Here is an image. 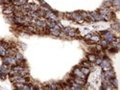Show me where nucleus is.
Returning a JSON list of instances; mask_svg holds the SVG:
<instances>
[{
  "label": "nucleus",
  "instance_id": "14",
  "mask_svg": "<svg viewBox=\"0 0 120 90\" xmlns=\"http://www.w3.org/2000/svg\"><path fill=\"white\" fill-rule=\"evenodd\" d=\"M14 4L16 6H23L26 4V0H14Z\"/></svg>",
  "mask_w": 120,
  "mask_h": 90
},
{
  "label": "nucleus",
  "instance_id": "12",
  "mask_svg": "<svg viewBox=\"0 0 120 90\" xmlns=\"http://www.w3.org/2000/svg\"><path fill=\"white\" fill-rule=\"evenodd\" d=\"M64 32L65 34H67L68 36H74L76 35L75 30H73V29H71V28H65V29L64 30Z\"/></svg>",
  "mask_w": 120,
  "mask_h": 90
},
{
  "label": "nucleus",
  "instance_id": "1",
  "mask_svg": "<svg viewBox=\"0 0 120 90\" xmlns=\"http://www.w3.org/2000/svg\"><path fill=\"white\" fill-rule=\"evenodd\" d=\"M3 61L5 64H8V65H15L17 62L16 58L15 57H6Z\"/></svg>",
  "mask_w": 120,
  "mask_h": 90
},
{
  "label": "nucleus",
  "instance_id": "6",
  "mask_svg": "<svg viewBox=\"0 0 120 90\" xmlns=\"http://www.w3.org/2000/svg\"><path fill=\"white\" fill-rule=\"evenodd\" d=\"M73 74H74L76 77H78V78H82V79H86V75L81 71V69H78V68L74 69Z\"/></svg>",
  "mask_w": 120,
  "mask_h": 90
},
{
  "label": "nucleus",
  "instance_id": "4",
  "mask_svg": "<svg viewBox=\"0 0 120 90\" xmlns=\"http://www.w3.org/2000/svg\"><path fill=\"white\" fill-rule=\"evenodd\" d=\"M60 33H61V28H60L57 24L53 28H50V34H51V35H53V36H59Z\"/></svg>",
  "mask_w": 120,
  "mask_h": 90
},
{
  "label": "nucleus",
  "instance_id": "21",
  "mask_svg": "<svg viewBox=\"0 0 120 90\" xmlns=\"http://www.w3.org/2000/svg\"><path fill=\"white\" fill-rule=\"evenodd\" d=\"M15 58H16V61H20V59H22V58H22V56H21L20 54H16Z\"/></svg>",
  "mask_w": 120,
  "mask_h": 90
},
{
  "label": "nucleus",
  "instance_id": "23",
  "mask_svg": "<svg viewBox=\"0 0 120 90\" xmlns=\"http://www.w3.org/2000/svg\"><path fill=\"white\" fill-rule=\"evenodd\" d=\"M112 5H115V6H119V0H115V1L112 2Z\"/></svg>",
  "mask_w": 120,
  "mask_h": 90
},
{
  "label": "nucleus",
  "instance_id": "19",
  "mask_svg": "<svg viewBox=\"0 0 120 90\" xmlns=\"http://www.w3.org/2000/svg\"><path fill=\"white\" fill-rule=\"evenodd\" d=\"M89 38H90L92 41H97V42H98V41H100V37H99L98 36H91V35H90Z\"/></svg>",
  "mask_w": 120,
  "mask_h": 90
},
{
  "label": "nucleus",
  "instance_id": "8",
  "mask_svg": "<svg viewBox=\"0 0 120 90\" xmlns=\"http://www.w3.org/2000/svg\"><path fill=\"white\" fill-rule=\"evenodd\" d=\"M45 16H46L47 18H49L50 20H53V21H55V22L58 20L57 15H56L54 13H52V12H47V13L45 14Z\"/></svg>",
  "mask_w": 120,
  "mask_h": 90
},
{
  "label": "nucleus",
  "instance_id": "20",
  "mask_svg": "<svg viewBox=\"0 0 120 90\" xmlns=\"http://www.w3.org/2000/svg\"><path fill=\"white\" fill-rule=\"evenodd\" d=\"M88 59H89V61H95L96 58H95L94 55H89V56H88Z\"/></svg>",
  "mask_w": 120,
  "mask_h": 90
},
{
  "label": "nucleus",
  "instance_id": "7",
  "mask_svg": "<svg viewBox=\"0 0 120 90\" xmlns=\"http://www.w3.org/2000/svg\"><path fill=\"white\" fill-rule=\"evenodd\" d=\"M73 82H74L75 83H77L78 85H80V86H83V85H85V83H86V79H82V78L76 77V78L73 79Z\"/></svg>",
  "mask_w": 120,
  "mask_h": 90
},
{
  "label": "nucleus",
  "instance_id": "2",
  "mask_svg": "<svg viewBox=\"0 0 120 90\" xmlns=\"http://www.w3.org/2000/svg\"><path fill=\"white\" fill-rule=\"evenodd\" d=\"M88 17L91 19V20L93 21H99V20H102L103 17L102 15L98 14V13H90V14H88Z\"/></svg>",
  "mask_w": 120,
  "mask_h": 90
},
{
  "label": "nucleus",
  "instance_id": "5",
  "mask_svg": "<svg viewBox=\"0 0 120 90\" xmlns=\"http://www.w3.org/2000/svg\"><path fill=\"white\" fill-rule=\"evenodd\" d=\"M100 65H101L102 67H103V69L105 70V71H107V70H111L112 69V67H111V63H109L108 61H103L102 59V61H101V63H100Z\"/></svg>",
  "mask_w": 120,
  "mask_h": 90
},
{
  "label": "nucleus",
  "instance_id": "15",
  "mask_svg": "<svg viewBox=\"0 0 120 90\" xmlns=\"http://www.w3.org/2000/svg\"><path fill=\"white\" fill-rule=\"evenodd\" d=\"M55 25H56V22L53 21V20H50V19H49V20L46 21V26H48L49 28H53Z\"/></svg>",
  "mask_w": 120,
  "mask_h": 90
},
{
  "label": "nucleus",
  "instance_id": "9",
  "mask_svg": "<svg viewBox=\"0 0 120 90\" xmlns=\"http://www.w3.org/2000/svg\"><path fill=\"white\" fill-rule=\"evenodd\" d=\"M72 16V18L74 19L75 21H77V22H83L84 21V19H83V16L80 14H77V13H74V14H71Z\"/></svg>",
  "mask_w": 120,
  "mask_h": 90
},
{
  "label": "nucleus",
  "instance_id": "16",
  "mask_svg": "<svg viewBox=\"0 0 120 90\" xmlns=\"http://www.w3.org/2000/svg\"><path fill=\"white\" fill-rule=\"evenodd\" d=\"M6 48L3 45H0V56H6Z\"/></svg>",
  "mask_w": 120,
  "mask_h": 90
},
{
  "label": "nucleus",
  "instance_id": "13",
  "mask_svg": "<svg viewBox=\"0 0 120 90\" xmlns=\"http://www.w3.org/2000/svg\"><path fill=\"white\" fill-rule=\"evenodd\" d=\"M10 71H11V69L9 68V65L8 64H5V63L2 65L1 70H0V72L3 73V74H8V73H10Z\"/></svg>",
  "mask_w": 120,
  "mask_h": 90
},
{
  "label": "nucleus",
  "instance_id": "3",
  "mask_svg": "<svg viewBox=\"0 0 120 90\" xmlns=\"http://www.w3.org/2000/svg\"><path fill=\"white\" fill-rule=\"evenodd\" d=\"M103 37H104L105 40H107L108 42H112L114 39H115L114 36H113V35H112L111 32H106V33H104V34H103Z\"/></svg>",
  "mask_w": 120,
  "mask_h": 90
},
{
  "label": "nucleus",
  "instance_id": "10",
  "mask_svg": "<svg viewBox=\"0 0 120 90\" xmlns=\"http://www.w3.org/2000/svg\"><path fill=\"white\" fill-rule=\"evenodd\" d=\"M36 25L39 28H45L46 27V21H44L43 19H38V20H36Z\"/></svg>",
  "mask_w": 120,
  "mask_h": 90
},
{
  "label": "nucleus",
  "instance_id": "11",
  "mask_svg": "<svg viewBox=\"0 0 120 90\" xmlns=\"http://www.w3.org/2000/svg\"><path fill=\"white\" fill-rule=\"evenodd\" d=\"M104 76L107 79H111L114 78V73L112 71V70H107V71H105Z\"/></svg>",
  "mask_w": 120,
  "mask_h": 90
},
{
  "label": "nucleus",
  "instance_id": "22",
  "mask_svg": "<svg viewBox=\"0 0 120 90\" xmlns=\"http://www.w3.org/2000/svg\"><path fill=\"white\" fill-rule=\"evenodd\" d=\"M82 66H83V67H87V68H89V67H90V63H89V62H83V63H82Z\"/></svg>",
  "mask_w": 120,
  "mask_h": 90
},
{
  "label": "nucleus",
  "instance_id": "18",
  "mask_svg": "<svg viewBox=\"0 0 120 90\" xmlns=\"http://www.w3.org/2000/svg\"><path fill=\"white\" fill-rule=\"evenodd\" d=\"M81 71L86 76V75H88L89 74V72H90V70H89V68H87V67H83L82 69H81Z\"/></svg>",
  "mask_w": 120,
  "mask_h": 90
},
{
  "label": "nucleus",
  "instance_id": "17",
  "mask_svg": "<svg viewBox=\"0 0 120 90\" xmlns=\"http://www.w3.org/2000/svg\"><path fill=\"white\" fill-rule=\"evenodd\" d=\"M13 12H14V9H13V8H11V7H8V9H5L4 11H3V13H4V14H12Z\"/></svg>",
  "mask_w": 120,
  "mask_h": 90
}]
</instances>
